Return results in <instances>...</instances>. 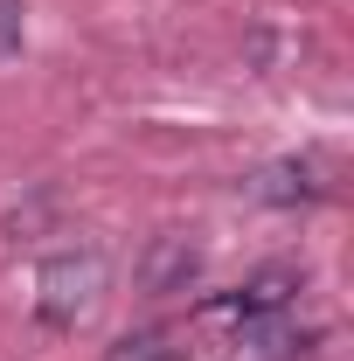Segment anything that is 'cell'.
Returning a JSON list of instances; mask_svg holds the SVG:
<instances>
[{"instance_id":"6da1fadb","label":"cell","mask_w":354,"mask_h":361,"mask_svg":"<svg viewBox=\"0 0 354 361\" xmlns=\"http://www.w3.org/2000/svg\"><path fill=\"white\" fill-rule=\"evenodd\" d=\"M299 278L264 271L222 299H202V334H209V355L216 361H299L312 341V326H299Z\"/></svg>"},{"instance_id":"3957f363","label":"cell","mask_w":354,"mask_h":361,"mask_svg":"<svg viewBox=\"0 0 354 361\" xmlns=\"http://www.w3.org/2000/svg\"><path fill=\"white\" fill-rule=\"evenodd\" d=\"M104 361H174V341H167L160 326H139V334H126V341H111Z\"/></svg>"},{"instance_id":"277c9868","label":"cell","mask_w":354,"mask_h":361,"mask_svg":"<svg viewBox=\"0 0 354 361\" xmlns=\"http://www.w3.org/2000/svg\"><path fill=\"white\" fill-rule=\"evenodd\" d=\"M21 49V0H0V63Z\"/></svg>"},{"instance_id":"7a4b0ae2","label":"cell","mask_w":354,"mask_h":361,"mask_svg":"<svg viewBox=\"0 0 354 361\" xmlns=\"http://www.w3.org/2000/svg\"><path fill=\"white\" fill-rule=\"evenodd\" d=\"M97 285H104V264H97V257H56V264L42 271V319H49V326H77V319H90Z\"/></svg>"}]
</instances>
